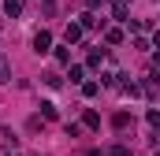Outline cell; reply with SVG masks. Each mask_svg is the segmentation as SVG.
<instances>
[{
	"label": "cell",
	"instance_id": "obj_8",
	"mask_svg": "<svg viewBox=\"0 0 160 156\" xmlns=\"http://www.w3.org/2000/svg\"><path fill=\"white\" fill-rule=\"evenodd\" d=\"M112 156H130V149H123V145H119V149H112Z\"/></svg>",
	"mask_w": 160,
	"mask_h": 156
},
{
	"label": "cell",
	"instance_id": "obj_6",
	"mask_svg": "<svg viewBox=\"0 0 160 156\" xmlns=\"http://www.w3.org/2000/svg\"><path fill=\"white\" fill-rule=\"evenodd\" d=\"M86 126H101V115L97 112H86Z\"/></svg>",
	"mask_w": 160,
	"mask_h": 156
},
{
	"label": "cell",
	"instance_id": "obj_4",
	"mask_svg": "<svg viewBox=\"0 0 160 156\" xmlns=\"http://www.w3.org/2000/svg\"><path fill=\"white\" fill-rule=\"evenodd\" d=\"M63 37H67V41H78V37H82V22H71V26H67V34H63Z\"/></svg>",
	"mask_w": 160,
	"mask_h": 156
},
{
	"label": "cell",
	"instance_id": "obj_1",
	"mask_svg": "<svg viewBox=\"0 0 160 156\" xmlns=\"http://www.w3.org/2000/svg\"><path fill=\"white\" fill-rule=\"evenodd\" d=\"M48 48H52V37H48L45 30H41V34H34V52H48Z\"/></svg>",
	"mask_w": 160,
	"mask_h": 156
},
{
	"label": "cell",
	"instance_id": "obj_3",
	"mask_svg": "<svg viewBox=\"0 0 160 156\" xmlns=\"http://www.w3.org/2000/svg\"><path fill=\"white\" fill-rule=\"evenodd\" d=\"M19 11H22V4H19V0H4V15H11V19H15Z\"/></svg>",
	"mask_w": 160,
	"mask_h": 156
},
{
	"label": "cell",
	"instance_id": "obj_7",
	"mask_svg": "<svg viewBox=\"0 0 160 156\" xmlns=\"http://www.w3.org/2000/svg\"><path fill=\"white\" fill-rule=\"evenodd\" d=\"M149 126H160V112H157V108L149 112Z\"/></svg>",
	"mask_w": 160,
	"mask_h": 156
},
{
	"label": "cell",
	"instance_id": "obj_2",
	"mask_svg": "<svg viewBox=\"0 0 160 156\" xmlns=\"http://www.w3.org/2000/svg\"><path fill=\"white\" fill-rule=\"evenodd\" d=\"M0 82H11V63H8L4 52H0Z\"/></svg>",
	"mask_w": 160,
	"mask_h": 156
},
{
	"label": "cell",
	"instance_id": "obj_5",
	"mask_svg": "<svg viewBox=\"0 0 160 156\" xmlns=\"http://www.w3.org/2000/svg\"><path fill=\"white\" fill-rule=\"evenodd\" d=\"M41 112H45V119H56V104H48V100H45V104H41Z\"/></svg>",
	"mask_w": 160,
	"mask_h": 156
}]
</instances>
